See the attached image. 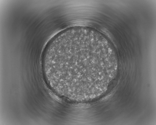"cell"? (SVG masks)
Masks as SVG:
<instances>
[{"label": "cell", "mask_w": 156, "mask_h": 125, "mask_svg": "<svg viewBox=\"0 0 156 125\" xmlns=\"http://www.w3.org/2000/svg\"><path fill=\"white\" fill-rule=\"evenodd\" d=\"M43 66L51 87L74 100L96 97L117 66L110 46L98 33L84 28L59 33L46 47Z\"/></svg>", "instance_id": "6da1fadb"}]
</instances>
